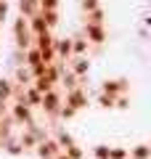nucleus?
Returning <instances> with one entry per match:
<instances>
[{"label":"nucleus","instance_id":"obj_1","mask_svg":"<svg viewBox=\"0 0 151 159\" xmlns=\"http://www.w3.org/2000/svg\"><path fill=\"white\" fill-rule=\"evenodd\" d=\"M13 119H16L19 125H32V114H29V106H24V103H16V109H13Z\"/></svg>","mask_w":151,"mask_h":159},{"label":"nucleus","instance_id":"obj_2","mask_svg":"<svg viewBox=\"0 0 151 159\" xmlns=\"http://www.w3.org/2000/svg\"><path fill=\"white\" fill-rule=\"evenodd\" d=\"M85 32H88V40H93V43H103V40H106V32H103L101 24H88Z\"/></svg>","mask_w":151,"mask_h":159},{"label":"nucleus","instance_id":"obj_3","mask_svg":"<svg viewBox=\"0 0 151 159\" xmlns=\"http://www.w3.org/2000/svg\"><path fill=\"white\" fill-rule=\"evenodd\" d=\"M19 6H21L24 16H34V13H37V0H21Z\"/></svg>","mask_w":151,"mask_h":159},{"label":"nucleus","instance_id":"obj_4","mask_svg":"<svg viewBox=\"0 0 151 159\" xmlns=\"http://www.w3.org/2000/svg\"><path fill=\"white\" fill-rule=\"evenodd\" d=\"M56 53L58 56H69V53H72V40H58L56 43Z\"/></svg>","mask_w":151,"mask_h":159},{"label":"nucleus","instance_id":"obj_5","mask_svg":"<svg viewBox=\"0 0 151 159\" xmlns=\"http://www.w3.org/2000/svg\"><path fill=\"white\" fill-rule=\"evenodd\" d=\"M88 69H90V64L85 61V58H77V61H74V77H82Z\"/></svg>","mask_w":151,"mask_h":159},{"label":"nucleus","instance_id":"obj_6","mask_svg":"<svg viewBox=\"0 0 151 159\" xmlns=\"http://www.w3.org/2000/svg\"><path fill=\"white\" fill-rule=\"evenodd\" d=\"M11 82H8V80H0V101H6L8 96H11Z\"/></svg>","mask_w":151,"mask_h":159},{"label":"nucleus","instance_id":"obj_7","mask_svg":"<svg viewBox=\"0 0 151 159\" xmlns=\"http://www.w3.org/2000/svg\"><path fill=\"white\" fill-rule=\"evenodd\" d=\"M133 157H135V159H149V148H146V146H138V148L133 151Z\"/></svg>","mask_w":151,"mask_h":159},{"label":"nucleus","instance_id":"obj_8","mask_svg":"<svg viewBox=\"0 0 151 159\" xmlns=\"http://www.w3.org/2000/svg\"><path fill=\"white\" fill-rule=\"evenodd\" d=\"M95 157H98V159H106L109 157V148L106 146H98V148H95Z\"/></svg>","mask_w":151,"mask_h":159},{"label":"nucleus","instance_id":"obj_9","mask_svg":"<svg viewBox=\"0 0 151 159\" xmlns=\"http://www.w3.org/2000/svg\"><path fill=\"white\" fill-rule=\"evenodd\" d=\"M85 8L88 11H98V0H85Z\"/></svg>","mask_w":151,"mask_h":159},{"label":"nucleus","instance_id":"obj_10","mask_svg":"<svg viewBox=\"0 0 151 159\" xmlns=\"http://www.w3.org/2000/svg\"><path fill=\"white\" fill-rule=\"evenodd\" d=\"M3 111H6V103H3V101H0V114H3Z\"/></svg>","mask_w":151,"mask_h":159},{"label":"nucleus","instance_id":"obj_11","mask_svg":"<svg viewBox=\"0 0 151 159\" xmlns=\"http://www.w3.org/2000/svg\"><path fill=\"white\" fill-rule=\"evenodd\" d=\"M0 146H3V143H0Z\"/></svg>","mask_w":151,"mask_h":159}]
</instances>
